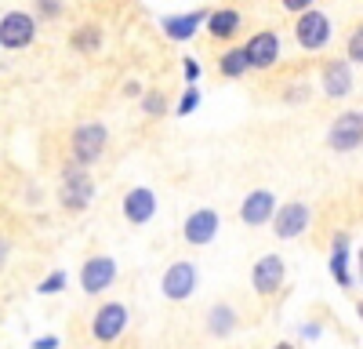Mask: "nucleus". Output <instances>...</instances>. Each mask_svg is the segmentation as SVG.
Masks as SVG:
<instances>
[{
    "label": "nucleus",
    "mask_w": 363,
    "mask_h": 349,
    "mask_svg": "<svg viewBox=\"0 0 363 349\" xmlns=\"http://www.w3.org/2000/svg\"><path fill=\"white\" fill-rule=\"evenodd\" d=\"M33 349H58V338H37Z\"/></svg>",
    "instance_id": "nucleus-28"
},
{
    "label": "nucleus",
    "mask_w": 363,
    "mask_h": 349,
    "mask_svg": "<svg viewBox=\"0 0 363 349\" xmlns=\"http://www.w3.org/2000/svg\"><path fill=\"white\" fill-rule=\"evenodd\" d=\"M294 37H298V44L306 48V51H320L330 40V18L323 11H301Z\"/></svg>",
    "instance_id": "nucleus-2"
},
{
    "label": "nucleus",
    "mask_w": 363,
    "mask_h": 349,
    "mask_svg": "<svg viewBox=\"0 0 363 349\" xmlns=\"http://www.w3.org/2000/svg\"><path fill=\"white\" fill-rule=\"evenodd\" d=\"M277 349H294V345H291V342H280V345H277Z\"/></svg>",
    "instance_id": "nucleus-30"
},
{
    "label": "nucleus",
    "mask_w": 363,
    "mask_h": 349,
    "mask_svg": "<svg viewBox=\"0 0 363 349\" xmlns=\"http://www.w3.org/2000/svg\"><path fill=\"white\" fill-rule=\"evenodd\" d=\"M244 55H247V66L251 70H269L280 58V37L272 33V29H262V33L251 37V44L244 48Z\"/></svg>",
    "instance_id": "nucleus-9"
},
{
    "label": "nucleus",
    "mask_w": 363,
    "mask_h": 349,
    "mask_svg": "<svg viewBox=\"0 0 363 349\" xmlns=\"http://www.w3.org/2000/svg\"><path fill=\"white\" fill-rule=\"evenodd\" d=\"M207 29H211V37H215V40H229L236 29H240V11L218 8L215 15H207Z\"/></svg>",
    "instance_id": "nucleus-17"
},
{
    "label": "nucleus",
    "mask_w": 363,
    "mask_h": 349,
    "mask_svg": "<svg viewBox=\"0 0 363 349\" xmlns=\"http://www.w3.org/2000/svg\"><path fill=\"white\" fill-rule=\"evenodd\" d=\"M142 106H145V113H153V116H160V113L167 109V106H164V99H160L157 92H153V95H149V99H145Z\"/></svg>",
    "instance_id": "nucleus-24"
},
{
    "label": "nucleus",
    "mask_w": 363,
    "mask_h": 349,
    "mask_svg": "<svg viewBox=\"0 0 363 349\" xmlns=\"http://www.w3.org/2000/svg\"><path fill=\"white\" fill-rule=\"evenodd\" d=\"M272 211H277V196L269 189H255V193H247L244 204H240V218L247 226H265L272 218Z\"/></svg>",
    "instance_id": "nucleus-13"
},
{
    "label": "nucleus",
    "mask_w": 363,
    "mask_h": 349,
    "mask_svg": "<svg viewBox=\"0 0 363 349\" xmlns=\"http://www.w3.org/2000/svg\"><path fill=\"white\" fill-rule=\"evenodd\" d=\"M196 106H200V92H196V87H186V95H182V102H178V113L186 116V113H193Z\"/></svg>",
    "instance_id": "nucleus-22"
},
{
    "label": "nucleus",
    "mask_w": 363,
    "mask_h": 349,
    "mask_svg": "<svg viewBox=\"0 0 363 349\" xmlns=\"http://www.w3.org/2000/svg\"><path fill=\"white\" fill-rule=\"evenodd\" d=\"M272 229H277V237H284V240L306 233L309 229V208L306 204H284V208L272 211Z\"/></svg>",
    "instance_id": "nucleus-10"
},
{
    "label": "nucleus",
    "mask_w": 363,
    "mask_h": 349,
    "mask_svg": "<svg viewBox=\"0 0 363 349\" xmlns=\"http://www.w3.org/2000/svg\"><path fill=\"white\" fill-rule=\"evenodd\" d=\"M251 284H255L258 295H272V291H280V284H284V258L280 255H262L255 262Z\"/></svg>",
    "instance_id": "nucleus-11"
},
{
    "label": "nucleus",
    "mask_w": 363,
    "mask_h": 349,
    "mask_svg": "<svg viewBox=\"0 0 363 349\" xmlns=\"http://www.w3.org/2000/svg\"><path fill=\"white\" fill-rule=\"evenodd\" d=\"M251 66H247V55H244V48H236V51H225L222 55V73L225 77H244Z\"/></svg>",
    "instance_id": "nucleus-20"
},
{
    "label": "nucleus",
    "mask_w": 363,
    "mask_h": 349,
    "mask_svg": "<svg viewBox=\"0 0 363 349\" xmlns=\"http://www.w3.org/2000/svg\"><path fill=\"white\" fill-rule=\"evenodd\" d=\"M62 287H66V273H51L37 291H40V295H55V291H62Z\"/></svg>",
    "instance_id": "nucleus-23"
},
{
    "label": "nucleus",
    "mask_w": 363,
    "mask_h": 349,
    "mask_svg": "<svg viewBox=\"0 0 363 349\" xmlns=\"http://www.w3.org/2000/svg\"><path fill=\"white\" fill-rule=\"evenodd\" d=\"M58 196H62V204H66L69 211H84L87 204H91V196H95V182H91L87 174H84V167L77 164L73 171H66L62 193H58Z\"/></svg>",
    "instance_id": "nucleus-6"
},
{
    "label": "nucleus",
    "mask_w": 363,
    "mask_h": 349,
    "mask_svg": "<svg viewBox=\"0 0 363 349\" xmlns=\"http://www.w3.org/2000/svg\"><path fill=\"white\" fill-rule=\"evenodd\" d=\"M116 280V262L99 255V258H87L84 270H80V287L87 291V295H99V291H106L109 284Z\"/></svg>",
    "instance_id": "nucleus-8"
},
{
    "label": "nucleus",
    "mask_w": 363,
    "mask_h": 349,
    "mask_svg": "<svg viewBox=\"0 0 363 349\" xmlns=\"http://www.w3.org/2000/svg\"><path fill=\"white\" fill-rule=\"evenodd\" d=\"M33 33H37V26H33V18H29L26 11H11V15L0 18V44H4L8 51L29 48Z\"/></svg>",
    "instance_id": "nucleus-3"
},
{
    "label": "nucleus",
    "mask_w": 363,
    "mask_h": 349,
    "mask_svg": "<svg viewBox=\"0 0 363 349\" xmlns=\"http://www.w3.org/2000/svg\"><path fill=\"white\" fill-rule=\"evenodd\" d=\"M160 287H164V295L171 302H186L193 291H196V270H193V262H174V266H167Z\"/></svg>",
    "instance_id": "nucleus-5"
},
{
    "label": "nucleus",
    "mask_w": 363,
    "mask_h": 349,
    "mask_svg": "<svg viewBox=\"0 0 363 349\" xmlns=\"http://www.w3.org/2000/svg\"><path fill=\"white\" fill-rule=\"evenodd\" d=\"M73 44H77L80 51H95V48H99V29H80V33L73 37Z\"/></svg>",
    "instance_id": "nucleus-21"
},
{
    "label": "nucleus",
    "mask_w": 363,
    "mask_h": 349,
    "mask_svg": "<svg viewBox=\"0 0 363 349\" xmlns=\"http://www.w3.org/2000/svg\"><path fill=\"white\" fill-rule=\"evenodd\" d=\"M203 18H207L203 11H189V15H174V18H164V33H167L171 40H193Z\"/></svg>",
    "instance_id": "nucleus-16"
},
{
    "label": "nucleus",
    "mask_w": 363,
    "mask_h": 349,
    "mask_svg": "<svg viewBox=\"0 0 363 349\" xmlns=\"http://www.w3.org/2000/svg\"><path fill=\"white\" fill-rule=\"evenodd\" d=\"M359 124H363V121H359V113H345V116H338L335 128H330V135H327V142L335 145L338 153L359 150V135H363Z\"/></svg>",
    "instance_id": "nucleus-12"
},
{
    "label": "nucleus",
    "mask_w": 363,
    "mask_h": 349,
    "mask_svg": "<svg viewBox=\"0 0 363 349\" xmlns=\"http://www.w3.org/2000/svg\"><path fill=\"white\" fill-rule=\"evenodd\" d=\"M349 58H352L356 66H359V58H363V40H359V29H356L352 40H349Z\"/></svg>",
    "instance_id": "nucleus-25"
},
{
    "label": "nucleus",
    "mask_w": 363,
    "mask_h": 349,
    "mask_svg": "<svg viewBox=\"0 0 363 349\" xmlns=\"http://www.w3.org/2000/svg\"><path fill=\"white\" fill-rule=\"evenodd\" d=\"M323 92H327V99H345L352 92V70H349V62H330L323 70Z\"/></svg>",
    "instance_id": "nucleus-15"
},
{
    "label": "nucleus",
    "mask_w": 363,
    "mask_h": 349,
    "mask_svg": "<svg viewBox=\"0 0 363 349\" xmlns=\"http://www.w3.org/2000/svg\"><path fill=\"white\" fill-rule=\"evenodd\" d=\"M330 273H335V280H338L342 287L352 284V277H349V237H345V233H342V237H335V251H330Z\"/></svg>",
    "instance_id": "nucleus-18"
},
{
    "label": "nucleus",
    "mask_w": 363,
    "mask_h": 349,
    "mask_svg": "<svg viewBox=\"0 0 363 349\" xmlns=\"http://www.w3.org/2000/svg\"><path fill=\"white\" fill-rule=\"evenodd\" d=\"M215 233H218V211L215 208H196L186 218V226H182V237H186L193 248L211 244V240H215Z\"/></svg>",
    "instance_id": "nucleus-7"
},
{
    "label": "nucleus",
    "mask_w": 363,
    "mask_h": 349,
    "mask_svg": "<svg viewBox=\"0 0 363 349\" xmlns=\"http://www.w3.org/2000/svg\"><path fill=\"white\" fill-rule=\"evenodd\" d=\"M182 66H186V77H189V80H196V77H200V62H196V58H186Z\"/></svg>",
    "instance_id": "nucleus-27"
},
{
    "label": "nucleus",
    "mask_w": 363,
    "mask_h": 349,
    "mask_svg": "<svg viewBox=\"0 0 363 349\" xmlns=\"http://www.w3.org/2000/svg\"><path fill=\"white\" fill-rule=\"evenodd\" d=\"M207 324H211V335L225 338V335L236 328V313H233L229 306H215V309H211V316H207Z\"/></svg>",
    "instance_id": "nucleus-19"
},
{
    "label": "nucleus",
    "mask_w": 363,
    "mask_h": 349,
    "mask_svg": "<svg viewBox=\"0 0 363 349\" xmlns=\"http://www.w3.org/2000/svg\"><path fill=\"white\" fill-rule=\"evenodd\" d=\"M8 258V240H0V262Z\"/></svg>",
    "instance_id": "nucleus-29"
},
{
    "label": "nucleus",
    "mask_w": 363,
    "mask_h": 349,
    "mask_svg": "<svg viewBox=\"0 0 363 349\" xmlns=\"http://www.w3.org/2000/svg\"><path fill=\"white\" fill-rule=\"evenodd\" d=\"M106 124H80L77 128V135H73V157H77V164L80 167H87L91 160H99L102 157V150H106Z\"/></svg>",
    "instance_id": "nucleus-1"
},
{
    "label": "nucleus",
    "mask_w": 363,
    "mask_h": 349,
    "mask_svg": "<svg viewBox=\"0 0 363 349\" xmlns=\"http://www.w3.org/2000/svg\"><path fill=\"white\" fill-rule=\"evenodd\" d=\"M124 215H128V222H131V226L149 222V218L157 215V193H153V189H145V186L131 189V193L124 196Z\"/></svg>",
    "instance_id": "nucleus-14"
},
{
    "label": "nucleus",
    "mask_w": 363,
    "mask_h": 349,
    "mask_svg": "<svg viewBox=\"0 0 363 349\" xmlns=\"http://www.w3.org/2000/svg\"><path fill=\"white\" fill-rule=\"evenodd\" d=\"M309 4H313V0H284V8H287V11H294V15H298V11H306Z\"/></svg>",
    "instance_id": "nucleus-26"
},
{
    "label": "nucleus",
    "mask_w": 363,
    "mask_h": 349,
    "mask_svg": "<svg viewBox=\"0 0 363 349\" xmlns=\"http://www.w3.org/2000/svg\"><path fill=\"white\" fill-rule=\"evenodd\" d=\"M124 328H128V306H120V302H106L95 313V320H91V335H95L99 342L120 338V335H124Z\"/></svg>",
    "instance_id": "nucleus-4"
}]
</instances>
